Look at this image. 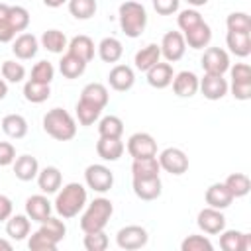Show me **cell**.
I'll list each match as a JSON object with an SVG mask.
<instances>
[{"label":"cell","instance_id":"6da1fadb","mask_svg":"<svg viewBox=\"0 0 251 251\" xmlns=\"http://www.w3.org/2000/svg\"><path fill=\"white\" fill-rule=\"evenodd\" d=\"M86 202H88V194H86L84 184H80V182H69V184H65L63 188L57 190L53 208H55V212H57L59 218L71 220V218L78 216L84 210Z\"/></svg>","mask_w":251,"mask_h":251},{"label":"cell","instance_id":"7a4b0ae2","mask_svg":"<svg viewBox=\"0 0 251 251\" xmlns=\"http://www.w3.org/2000/svg\"><path fill=\"white\" fill-rule=\"evenodd\" d=\"M112 214H114L112 200L104 198V196H98L92 202H86V206L82 210V216H80V229L84 233L100 231V229H104L108 226Z\"/></svg>","mask_w":251,"mask_h":251},{"label":"cell","instance_id":"3957f363","mask_svg":"<svg viewBox=\"0 0 251 251\" xmlns=\"http://www.w3.org/2000/svg\"><path fill=\"white\" fill-rule=\"evenodd\" d=\"M118 20H120V27L126 33V37L135 39L147 27V10H145V6L141 2L127 0V2L120 4Z\"/></svg>","mask_w":251,"mask_h":251},{"label":"cell","instance_id":"277c9868","mask_svg":"<svg viewBox=\"0 0 251 251\" xmlns=\"http://www.w3.org/2000/svg\"><path fill=\"white\" fill-rule=\"evenodd\" d=\"M43 131L57 141H71L76 135V122L65 108H51L43 116Z\"/></svg>","mask_w":251,"mask_h":251},{"label":"cell","instance_id":"5b68a950","mask_svg":"<svg viewBox=\"0 0 251 251\" xmlns=\"http://www.w3.org/2000/svg\"><path fill=\"white\" fill-rule=\"evenodd\" d=\"M84 182L90 190L104 194L114 186V173L106 165L94 163V165H88L84 169Z\"/></svg>","mask_w":251,"mask_h":251},{"label":"cell","instance_id":"8992f818","mask_svg":"<svg viewBox=\"0 0 251 251\" xmlns=\"http://www.w3.org/2000/svg\"><path fill=\"white\" fill-rule=\"evenodd\" d=\"M157 161H159L161 171H165L169 175H175V176L184 175L188 171V165H190L186 153L182 149H178V147H167V149H163L159 153Z\"/></svg>","mask_w":251,"mask_h":251},{"label":"cell","instance_id":"52a82bcc","mask_svg":"<svg viewBox=\"0 0 251 251\" xmlns=\"http://www.w3.org/2000/svg\"><path fill=\"white\" fill-rule=\"evenodd\" d=\"M149 241V233L145 227L141 226H124L118 229L116 233V243L120 249H126V251H135V249H141L145 247Z\"/></svg>","mask_w":251,"mask_h":251},{"label":"cell","instance_id":"ba28073f","mask_svg":"<svg viewBox=\"0 0 251 251\" xmlns=\"http://www.w3.org/2000/svg\"><path fill=\"white\" fill-rule=\"evenodd\" d=\"M200 65L204 69V75H226L229 71V55L222 47H206L204 55L200 59Z\"/></svg>","mask_w":251,"mask_h":251},{"label":"cell","instance_id":"9c48e42d","mask_svg":"<svg viewBox=\"0 0 251 251\" xmlns=\"http://www.w3.org/2000/svg\"><path fill=\"white\" fill-rule=\"evenodd\" d=\"M127 153L133 159H145V157H155L157 155V141L151 133L147 131H135L129 135L127 145H126Z\"/></svg>","mask_w":251,"mask_h":251},{"label":"cell","instance_id":"30bf717a","mask_svg":"<svg viewBox=\"0 0 251 251\" xmlns=\"http://www.w3.org/2000/svg\"><path fill=\"white\" fill-rule=\"evenodd\" d=\"M159 47H161V57H165L167 63H176L184 57V51H186L184 35L180 31H167Z\"/></svg>","mask_w":251,"mask_h":251},{"label":"cell","instance_id":"8fae6325","mask_svg":"<svg viewBox=\"0 0 251 251\" xmlns=\"http://www.w3.org/2000/svg\"><path fill=\"white\" fill-rule=\"evenodd\" d=\"M196 226L200 227V231L208 233V235H218L222 229H226V216L222 210L216 208H202L196 216Z\"/></svg>","mask_w":251,"mask_h":251},{"label":"cell","instance_id":"7c38bea8","mask_svg":"<svg viewBox=\"0 0 251 251\" xmlns=\"http://www.w3.org/2000/svg\"><path fill=\"white\" fill-rule=\"evenodd\" d=\"M198 90L202 92V96L206 100H222L227 92H229V84L222 75H204L200 78Z\"/></svg>","mask_w":251,"mask_h":251},{"label":"cell","instance_id":"4fadbf2b","mask_svg":"<svg viewBox=\"0 0 251 251\" xmlns=\"http://www.w3.org/2000/svg\"><path fill=\"white\" fill-rule=\"evenodd\" d=\"M39 51V39L33 35V33H27V31H22L14 37L12 41V53L20 59V61H29L37 55Z\"/></svg>","mask_w":251,"mask_h":251},{"label":"cell","instance_id":"5bb4252c","mask_svg":"<svg viewBox=\"0 0 251 251\" xmlns=\"http://www.w3.org/2000/svg\"><path fill=\"white\" fill-rule=\"evenodd\" d=\"M108 84L116 92H127L135 84V73L129 65H114L108 73Z\"/></svg>","mask_w":251,"mask_h":251},{"label":"cell","instance_id":"9a60e30c","mask_svg":"<svg viewBox=\"0 0 251 251\" xmlns=\"http://www.w3.org/2000/svg\"><path fill=\"white\" fill-rule=\"evenodd\" d=\"M53 212V204L49 202V198L45 194H33L25 200V216L31 222H45Z\"/></svg>","mask_w":251,"mask_h":251},{"label":"cell","instance_id":"2e32d148","mask_svg":"<svg viewBox=\"0 0 251 251\" xmlns=\"http://www.w3.org/2000/svg\"><path fill=\"white\" fill-rule=\"evenodd\" d=\"M131 188H133V194L139 198V200H145V202H151V200H157L163 192V182H161V176H153V178H133L131 180Z\"/></svg>","mask_w":251,"mask_h":251},{"label":"cell","instance_id":"e0dca14e","mask_svg":"<svg viewBox=\"0 0 251 251\" xmlns=\"http://www.w3.org/2000/svg\"><path fill=\"white\" fill-rule=\"evenodd\" d=\"M173 92L180 98H192L198 92V84L200 78L192 73V71H180L173 76Z\"/></svg>","mask_w":251,"mask_h":251},{"label":"cell","instance_id":"ac0fdd59","mask_svg":"<svg viewBox=\"0 0 251 251\" xmlns=\"http://www.w3.org/2000/svg\"><path fill=\"white\" fill-rule=\"evenodd\" d=\"M220 247L224 251H249L251 235L239 229H222L220 231Z\"/></svg>","mask_w":251,"mask_h":251},{"label":"cell","instance_id":"d6986e66","mask_svg":"<svg viewBox=\"0 0 251 251\" xmlns=\"http://www.w3.org/2000/svg\"><path fill=\"white\" fill-rule=\"evenodd\" d=\"M204 200H206V204H208L210 208L226 210V208L231 206L233 196H231V192L227 190V186H226L224 182H214V184H210V186L206 188Z\"/></svg>","mask_w":251,"mask_h":251},{"label":"cell","instance_id":"ffe728a7","mask_svg":"<svg viewBox=\"0 0 251 251\" xmlns=\"http://www.w3.org/2000/svg\"><path fill=\"white\" fill-rule=\"evenodd\" d=\"M147 82H149V86H153V88H167V86H171V82H173V76H175V71H173V65L171 63H155L147 73Z\"/></svg>","mask_w":251,"mask_h":251},{"label":"cell","instance_id":"44dd1931","mask_svg":"<svg viewBox=\"0 0 251 251\" xmlns=\"http://www.w3.org/2000/svg\"><path fill=\"white\" fill-rule=\"evenodd\" d=\"M37 186L43 194H57V190L63 186V175L57 167H45L37 173Z\"/></svg>","mask_w":251,"mask_h":251},{"label":"cell","instance_id":"7402d4cb","mask_svg":"<svg viewBox=\"0 0 251 251\" xmlns=\"http://www.w3.org/2000/svg\"><path fill=\"white\" fill-rule=\"evenodd\" d=\"M226 45L229 53L235 57H249L251 55V33L249 31H227L226 33Z\"/></svg>","mask_w":251,"mask_h":251},{"label":"cell","instance_id":"603a6c76","mask_svg":"<svg viewBox=\"0 0 251 251\" xmlns=\"http://www.w3.org/2000/svg\"><path fill=\"white\" fill-rule=\"evenodd\" d=\"M124 151H126V145L118 137H100L96 143V153L102 161L114 163L124 155Z\"/></svg>","mask_w":251,"mask_h":251},{"label":"cell","instance_id":"cb8c5ba5","mask_svg":"<svg viewBox=\"0 0 251 251\" xmlns=\"http://www.w3.org/2000/svg\"><path fill=\"white\" fill-rule=\"evenodd\" d=\"M12 167H14L16 178L22 180V182L33 180L37 176V173H39V163H37V159L33 155H20V157H16Z\"/></svg>","mask_w":251,"mask_h":251},{"label":"cell","instance_id":"d4e9b609","mask_svg":"<svg viewBox=\"0 0 251 251\" xmlns=\"http://www.w3.org/2000/svg\"><path fill=\"white\" fill-rule=\"evenodd\" d=\"M182 35H184V43L190 49H204L212 41V27L206 22H200L198 25H194L188 31H184Z\"/></svg>","mask_w":251,"mask_h":251},{"label":"cell","instance_id":"484cf974","mask_svg":"<svg viewBox=\"0 0 251 251\" xmlns=\"http://www.w3.org/2000/svg\"><path fill=\"white\" fill-rule=\"evenodd\" d=\"M29 229H31V220L25 216V214H12L8 220H6V235L14 241H22L29 235Z\"/></svg>","mask_w":251,"mask_h":251},{"label":"cell","instance_id":"4316f807","mask_svg":"<svg viewBox=\"0 0 251 251\" xmlns=\"http://www.w3.org/2000/svg\"><path fill=\"white\" fill-rule=\"evenodd\" d=\"M67 53L82 59L84 63H90L94 59V41L88 35H75L67 45Z\"/></svg>","mask_w":251,"mask_h":251},{"label":"cell","instance_id":"83f0119b","mask_svg":"<svg viewBox=\"0 0 251 251\" xmlns=\"http://www.w3.org/2000/svg\"><path fill=\"white\" fill-rule=\"evenodd\" d=\"M161 61V47L157 43H149L145 47H141L135 57H133V63H135V69L141 71V73H147L155 63Z\"/></svg>","mask_w":251,"mask_h":251},{"label":"cell","instance_id":"f1b7e54d","mask_svg":"<svg viewBox=\"0 0 251 251\" xmlns=\"http://www.w3.org/2000/svg\"><path fill=\"white\" fill-rule=\"evenodd\" d=\"M80 100H86L98 108H106L108 100H110V92L102 82H88L82 90H80Z\"/></svg>","mask_w":251,"mask_h":251},{"label":"cell","instance_id":"f546056e","mask_svg":"<svg viewBox=\"0 0 251 251\" xmlns=\"http://www.w3.org/2000/svg\"><path fill=\"white\" fill-rule=\"evenodd\" d=\"M0 126L2 131L12 139H22L27 135V120L22 114H6Z\"/></svg>","mask_w":251,"mask_h":251},{"label":"cell","instance_id":"4dcf8cb0","mask_svg":"<svg viewBox=\"0 0 251 251\" xmlns=\"http://www.w3.org/2000/svg\"><path fill=\"white\" fill-rule=\"evenodd\" d=\"M98 57L104 61V63H118L124 55V45L118 37H104L100 43H98Z\"/></svg>","mask_w":251,"mask_h":251},{"label":"cell","instance_id":"1f68e13d","mask_svg":"<svg viewBox=\"0 0 251 251\" xmlns=\"http://www.w3.org/2000/svg\"><path fill=\"white\" fill-rule=\"evenodd\" d=\"M41 47L47 49L49 53H55V55H61L63 51H67V45H69V39L63 31L59 29H45L41 33V39H39Z\"/></svg>","mask_w":251,"mask_h":251},{"label":"cell","instance_id":"d6a6232c","mask_svg":"<svg viewBox=\"0 0 251 251\" xmlns=\"http://www.w3.org/2000/svg\"><path fill=\"white\" fill-rule=\"evenodd\" d=\"M161 175V167L155 157H145V159H133L131 163V176L133 178H153Z\"/></svg>","mask_w":251,"mask_h":251},{"label":"cell","instance_id":"836d02e7","mask_svg":"<svg viewBox=\"0 0 251 251\" xmlns=\"http://www.w3.org/2000/svg\"><path fill=\"white\" fill-rule=\"evenodd\" d=\"M86 65L88 63H84L82 59H78V57H75L71 53H65L61 57V61H59V71H61V75L65 78H71L73 80V78H78L86 71Z\"/></svg>","mask_w":251,"mask_h":251},{"label":"cell","instance_id":"e575fe53","mask_svg":"<svg viewBox=\"0 0 251 251\" xmlns=\"http://www.w3.org/2000/svg\"><path fill=\"white\" fill-rule=\"evenodd\" d=\"M51 96V86L43 84V82H35V80H27L24 84V98L31 104H41Z\"/></svg>","mask_w":251,"mask_h":251},{"label":"cell","instance_id":"d590c367","mask_svg":"<svg viewBox=\"0 0 251 251\" xmlns=\"http://www.w3.org/2000/svg\"><path fill=\"white\" fill-rule=\"evenodd\" d=\"M224 184L227 186V190L231 192L233 198H243V196H247L249 190H251V180H249V176L243 175V173H231V175L224 180Z\"/></svg>","mask_w":251,"mask_h":251},{"label":"cell","instance_id":"8d00e7d4","mask_svg":"<svg viewBox=\"0 0 251 251\" xmlns=\"http://www.w3.org/2000/svg\"><path fill=\"white\" fill-rule=\"evenodd\" d=\"M98 133H100V137H118V139H122V135H124V122H122V118H118L114 114L100 118Z\"/></svg>","mask_w":251,"mask_h":251},{"label":"cell","instance_id":"74e56055","mask_svg":"<svg viewBox=\"0 0 251 251\" xmlns=\"http://www.w3.org/2000/svg\"><path fill=\"white\" fill-rule=\"evenodd\" d=\"M75 114H76V120L80 126H92L96 120H100V114H102V108L86 102V100H80L76 102V108H75Z\"/></svg>","mask_w":251,"mask_h":251},{"label":"cell","instance_id":"f35d334b","mask_svg":"<svg viewBox=\"0 0 251 251\" xmlns=\"http://www.w3.org/2000/svg\"><path fill=\"white\" fill-rule=\"evenodd\" d=\"M67 6L71 16L76 20H90L98 10L96 0H67Z\"/></svg>","mask_w":251,"mask_h":251},{"label":"cell","instance_id":"ab89813d","mask_svg":"<svg viewBox=\"0 0 251 251\" xmlns=\"http://www.w3.org/2000/svg\"><path fill=\"white\" fill-rule=\"evenodd\" d=\"M39 229H41L45 235H49L55 243L63 241L65 235H67V226H65V222L59 220V218H53V216H49L45 222H41V224H39Z\"/></svg>","mask_w":251,"mask_h":251},{"label":"cell","instance_id":"60d3db41","mask_svg":"<svg viewBox=\"0 0 251 251\" xmlns=\"http://www.w3.org/2000/svg\"><path fill=\"white\" fill-rule=\"evenodd\" d=\"M0 73H2V78L6 82H12V84H18L25 78V67L18 61H4L2 67H0Z\"/></svg>","mask_w":251,"mask_h":251},{"label":"cell","instance_id":"b9f144b4","mask_svg":"<svg viewBox=\"0 0 251 251\" xmlns=\"http://www.w3.org/2000/svg\"><path fill=\"white\" fill-rule=\"evenodd\" d=\"M16 35L18 33L10 24V6L0 2V43H10Z\"/></svg>","mask_w":251,"mask_h":251},{"label":"cell","instance_id":"7bdbcfd3","mask_svg":"<svg viewBox=\"0 0 251 251\" xmlns=\"http://www.w3.org/2000/svg\"><path fill=\"white\" fill-rule=\"evenodd\" d=\"M200 22H204L202 14L196 10V8H186V10H180L178 16H176V25L180 27V33L192 29L194 25H198Z\"/></svg>","mask_w":251,"mask_h":251},{"label":"cell","instance_id":"ee69618b","mask_svg":"<svg viewBox=\"0 0 251 251\" xmlns=\"http://www.w3.org/2000/svg\"><path fill=\"white\" fill-rule=\"evenodd\" d=\"M82 245H84L86 251H106L108 245H110V239H108V235L104 233V229H100V231H90V233H84Z\"/></svg>","mask_w":251,"mask_h":251},{"label":"cell","instance_id":"f6af8a7d","mask_svg":"<svg viewBox=\"0 0 251 251\" xmlns=\"http://www.w3.org/2000/svg\"><path fill=\"white\" fill-rule=\"evenodd\" d=\"M57 245H59V243H55V241H53L49 235H45L41 229L33 231V233L29 235V239H27V247H29L31 251H55Z\"/></svg>","mask_w":251,"mask_h":251},{"label":"cell","instance_id":"bcb514c9","mask_svg":"<svg viewBox=\"0 0 251 251\" xmlns=\"http://www.w3.org/2000/svg\"><path fill=\"white\" fill-rule=\"evenodd\" d=\"M227 31H249L251 33V18L245 12H231L226 18Z\"/></svg>","mask_w":251,"mask_h":251},{"label":"cell","instance_id":"7dc6e473","mask_svg":"<svg viewBox=\"0 0 251 251\" xmlns=\"http://www.w3.org/2000/svg\"><path fill=\"white\" fill-rule=\"evenodd\" d=\"M180 249H182V251H212L214 245H212V241H210L206 235H196V233H192V235H186V237L182 239Z\"/></svg>","mask_w":251,"mask_h":251},{"label":"cell","instance_id":"c3c4849f","mask_svg":"<svg viewBox=\"0 0 251 251\" xmlns=\"http://www.w3.org/2000/svg\"><path fill=\"white\" fill-rule=\"evenodd\" d=\"M53 78H55V67L49 61H39V63L33 65V69H31V80L43 82V84H51Z\"/></svg>","mask_w":251,"mask_h":251},{"label":"cell","instance_id":"681fc988","mask_svg":"<svg viewBox=\"0 0 251 251\" xmlns=\"http://www.w3.org/2000/svg\"><path fill=\"white\" fill-rule=\"evenodd\" d=\"M10 24L16 33H22L29 25V12L24 6H10Z\"/></svg>","mask_w":251,"mask_h":251},{"label":"cell","instance_id":"f907efd6","mask_svg":"<svg viewBox=\"0 0 251 251\" xmlns=\"http://www.w3.org/2000/svg\"><path fill=\"white\" fill-rule=\"evenodd\" d=\"M231 82H251V67L247 63H235L229 67Z\"/></svg>","mask_w":251,"mask_h":251},{"label":"cell","instance_id":"816d5d0a","mask_svg":"<svg viewBox=\"0 0 251 251\" xmlns=\"http://www.w3.org/2000/svg\"><path fill=\"white\" fill-rule=\"evenodd\" d=\"M151 2L159 16H173L178 12L180 6V0H151Z\"/></svg>","mask_w":251,"mask_h":251},{"label":"cell","instance_id":"f5cc1de1","mask_svg":"<svg viewBox=\"0 0 251 251\" xmlns=\"http://www.w3.org/2000/svg\"><path fill=\"white\" fill-rule=\"evenodd\" d=\"M16 161V147L10 141H0V167H8Z\"/></svg>","mask_w":251,"mask_h":251},{"label":"cell","instance_id":"db71d44e","mask_svg":"<svg viewBox=\"0 0 251 251\" xmlns=\"http://www.w3.org/2000/svg\"><path fill=\"white\" fill-rule=\"evenodd\" d=\"M229 90H231V96L235 100H249L251 98V82H231Z\"/></svg>","mask_w":251,"mask_h":251},{"label":"cell","instance_id":"11a10c76","mask_svg":"<svg viewBox=\"0 0 251 251\" xmlns=\"http://www.w3.org/2000/svg\"><path fill=\"white\" fill-rule=\"evenodd\" d=\"M14 212V204L6 194H0V224L6 222Z\"/></svg>","mask_w":251,"mask_h":251},{"label":"cell","instance_id":"9f6ffc18","mask_svg":"<svg viewBox=\"0 0 251 251\" xmlns=\"http://www.w3.org/2000/svg\"><path fill=\"white\" fill-rule=\"evenodd\" d=\"M43 4L47 8H61L63 4H67V0H43Z\"/></svg>","mask_w":251,"mask_h":251},{"label":"cell","instance_id":"6f0895ef","mask_svg":"<svg viewBox=\"0 0 251 251\" xmlns=\"http://www.w3.org/2000/svg\"><path fill=\"white\" fill-rule=\"evenodd\" d=\"M8 94V82L4 78H0V100H4Z\"/></svg>","mask_w":251,"mask_h":251},{"label":"cell","instance_id":"680465c9","mask_svg":"<svg viewBox=\"0 0 251 251\" xmlns=\"http://www.w3.org/2000/svg\"><path fill=\"white\" fill-rule=\"evenodd\" d=\"M188 6H192V8H200V6H206L208 4V0H184Z\"/></svg>","mask_w":251,"mask_h":251},{"label":"cell","instance_id":"91938a15","mask_svg":"<svg viewBox=\"0 0 251 251\" xmlns=\"http://www.w3.org/2000/svg\"><path fill=\"white\" fill-rule=\"evenodd\" d=\"M0 249H4V251H10V249H12V243H10L8 239H2V237H0Z\"/></svg>","mask_w":251,"mask_h":251}]
</instances>
